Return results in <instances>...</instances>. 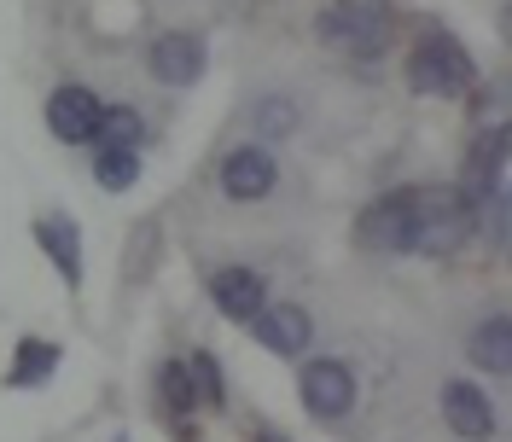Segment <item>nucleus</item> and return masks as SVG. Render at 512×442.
I'll return each mask as SVG.
<instances>
[{
    "label": "nucleus",
    "mask_w": 512,
    "mask_h": 442,
    "mask_svg": "<svg viewBox=\"0 0 512 442\" xmlns=\"http://www.w3.org/2000/svg\"><path fill=\"white\" fill-rule=\"evenodd\" d=\"M408 88L414 94H437V99H460L478 88V64L443 24H431L414 41V53H408Z\"/></svg>",
    "instance_id": "f257e3e1"
},
{
    "label": "nucleus",
    "mask_w": 512,
    "mask_h": 442,
    "mask_svg": "<svg viewBox=\"0 0 512 442\" xmlns=\"http://www.w3.org/2000/svg\"><path fill=\"white\" fill-rule=\"evenodd\" d=\"M315 35L326 47L350 53V59H379L384 47L396 41V18H390V6H379V0H338V6L320 12Z\"/></svg>",
    "instance_id": "f03ea898"
},
{
    "label": "nucleus",
    "mask_w": 512,
    "mask_h": 442,
    "mask_svg": "<svg viewBox=\"0 0 512 442\" xmlns=\"http://www.w3.org/2000/svg\"><path fill=\"white\" fill-rule=\"evenodd\" d=\"M472 204L460 198V187H414V251L425 256H454L472 239Z\"/></svg>",
    "instance_id": "7ed1b4c3"
},
{
    "label": "nucleus",
    "mask_w": 512,
    "mask_h": 442,
    "mask_svg": "<svg viewBox=\"0 0 512 442\" xmlns=\"http://www.w3.org/2000/svg\"><path fill=\"white\" fill-rule=\"evenodd\" d=\"M355 239H361V251H379V256H402L414 251V187H396L373 198L361 221H355Z\"/></svg>",
    "instance_id": "20e7f679"
},
{
    "label": "nucleus",
    "mask_w": 512,
    "mask_h": 442,
    "mask_svg": "<svg viewBox=\"0 0 512 442\" xmlns=\"http://www.w3.org/2000/svg\"><path fill=\"white\" fill-rule=\"evenodd\" d=\"M495 192H507V128L501 123L472 134V152H466V169H460V198L472 204V216Z\"/></svg>",
    "instance_id": "39448f33"
},
{
    "label": "nucleus",
    "mask_w": 512,
    "mask_h": 442,
    "mask_svg": "<svg viewBox=\"0 0 512 442\" xmlns=\"http://www.w3.org/2000/svg\"><path fill=\"white\" fill-rule=\"evenodd\" d=\"M297 396H303V408L315 413V419H344V413L355 408V373L344 367V361H332V355H320V361H309L303 373H297Z\"/></svg>",
    "instance_id": "423d86ee"
},
{
    "label": "nucleus",
    "mask_w": 512,
    "mask_h": 442,
    "mask_svg": "<svg viewBox=\"0 0 512 442\" xmlns=\"http://www.w3.org/2000/svg\"><path fill=\"white\" fill-rule=\"evenodd\" d=\"M210 303H216L233 326H251V320L268 309V280H262L256 268H216V274H210Z\"/></svg>",
    "instance_id": "0eeeda50"
},
{
    "label": "nucleus",
    "mask_w": 512,
    "mask_h": 442,
    "mask_svg": "<svg viewBox=\"0 0 512 442\" xmlns=\"http://www.w3.org/2000/svg\"><path fill=\"white\" fill-rule=\"evenodd\" d=\"M280 181V163L268 158L262 146H233L222 158V192L233 204H256V198H268Z\"/></svg>",
    "instance_id": "6e6552de"
},
{
    "label": "nucleus",
    "mask_w": 512,
    "mask_h": 442,
    "mask_svg": "<svg viewBox=\"0 0 512 442\" xmlns=\"http://www.w3.org/2000/svg\"><path fill=\"white\" fill-rule=\"evenodd\" d=\"M94 123H99V94L94 88H82V82H64L47 94V128L70 140V146H82V140H94Z\"/></svg>",
    "instance_id": "1a4fd4ad"
},
{
    "label": "nucleus",
    "mask_w": 512,
    "mask_h": 442,
    "mask_svg": "<svg viewBox=\"0 0 512 442\" xmlns=\"http://www.w3.org/2000/svg\"><path fill=\"white\" fill-rule=\"evenodd\" d=\"M146 64H152V76H158L163 88H192L198 76H204V41L198 35H158L152 41V53H146Z\"/></svg>",
    "instance_id": "9d476101"
},
{
    "label": "nucleus",
    "mask_w": 512,
    "mask_h": 442,
    "mask_svg": "<svg viewBox=\"0 0 512 442\" xmlns=\"http://www.w3.org/2000/svg\"><path fill=\"white\" fill-rule=\"evenodd\" d=\"M443 425L454 437L483 442V437H495V408H489V396L472 379H454L443 390Z\"/></svg>",
    "instance_id": "9b49d317"
},
{
    "label": "nucleus",
    "mask_w": 512,
    "mask_h": 442,
    "mask_svg": "<svg viewBox=\"0 0 512 442\" xmlns=\"http://www.w3.org/2000/svg\"><path fill=\"white\" fill-rule=\"evenodd\" d=\"M251 332H256V344L274 349V355H303L309 338H315V320L303 315L297 303H280V309H262L251 320Z\"/></svg>",
    "instance_id": "f8f14e48"
},
{
    "label": "nucleus",
    "mask_w": 512,
    "mask_h": 442,
    "mask_svg": "<svg viewBox=\"0 0 512 442\" xmlns=\"http://www.w3.org/2000/svg\"><path fill=\"white\" fill-rule=\"evenodd\" d=\"M35 239H41V251L59 262L64 285H82V233H76V221L70 216H41L35 221Z\"/></svg>",
    "instance_id": "ddd939ff"
},
{
    "label": "nucleus",
    "mask_w": 512,
    "mask_h": 442,
    "mask_svg": "<svg viewBox=\"0 0 512 442\" xmlns=\"http://www.w3.org/2000/svg\"><path fill=\"white\" fill-rule=\"evenodd\" d=\"M152 390H158L163 413H169L175 425H187L192 413L204 408V402H198V384H192V373H187V361H163L158 379H152Z\"/></svg>",
    "instance_id": "4468645a"
},
{
    "label": "nucleus",
    "mask_w": 512,
    "mask_h": 442,
    "mask_svg": "<svg viewBox=\"0 0 512 442\" xmlns=\"http://www.w3.org/2000/svg\"><path fill=\"white\" fill-rule=\"evenodd\" d=\"M94 140L99 146H111V152H140V146H146V117L128 111V105H99Z\"/></svg>",
    "instance_id": "2eb2a0df"
},
{
    "label": "nucleus",
    "mask_w": 512,
    "mask_h": 442,
    "mask_svg": "<svg viewBox=\"0 0 512 442\" xmlns=\"http://www.w3.org/2000/svg\"><path fill=\"white\" fill-rule=\"evenodd\" d=\"M59 344H41V338H24L18 344V355H12V373H6V384H18V390H35V384H47L53 373H59Z\"/></svg>",
    "instance_id": "dca6fc26"
},
{
    "label": "nucleus",
    "mask_w": 512,
    "mask_h": 442,
    "mask_svg": "<svg viewBox=\"0 0 512 442\" xmlns=\"http://www.w3.org/2000/svg\"><path fill=\"white\" fill-rule=\"evenodd\" d=\"M472 367H483V373H507L512 367V326L507 315H495V320H483L478 332H472Z\"/></svg>",
    "instance_id": "f3484780"
},
{
    "label": "nucleus",
    "mask_w": 512,
    "mask_h": 442,
    "mask_svg": "<svg viewBox=\"0 0 512 442\" xmlns=\"http://www.w3.org/2000/svg\"><path fill=\"white\" fill-rule=\"evenodd\" d=\"M134 175H140V152H111V146H99L94 152V181L105 192H128L134 187Z\"/></svg>",
    "instance_id": "a211bd4d"
},
{
    "label": "nucleus",
    "mask_w": 512,
    "mask_h": 442,
    "mask_svg": "<svg viewBox=\"0 0 512 442\" xmlns=\"http://www.w3.org/2000/svg\"><path fill=\"white\" fill-rule=\"evenodd\" d=\"M187 373H192V384H198V402H204V408H227V384H222V361H216V355H210V349H192Z\"/></svg>",
    "instance_id": "6ab92c4d"
},
{
    "label": "nucleus",
    "mask_w": 512,
    "mask_h": 442,
    "mask_svg": "<svg viewBox=\"0 0 512 442\" xmlns=\"http://www.w3.org/2000/svg\"><path fill=\"white\" fill-rule=\"evenodd\" d=\"M256 123H262V134H291V123H297V111H291L286 99H268V105L256 111Z\"/></svg>",
    "instance_id": "aec40b11"
},
{
    "label": "nucleus",
    "mask_w": 512,
    "mask_h": 442,
    "mask_svg": "<svg viewBox=\"0 0 512 442\" xmlns=\"http://www.w3.org/2000/svg\"><path fill=\"white\" fill-rule=\"evenodd\" d=\"M251 442H286V437H280V431H256Z\"/></svg>",
    "instance_id": "412c9836"
}]
</instances>
